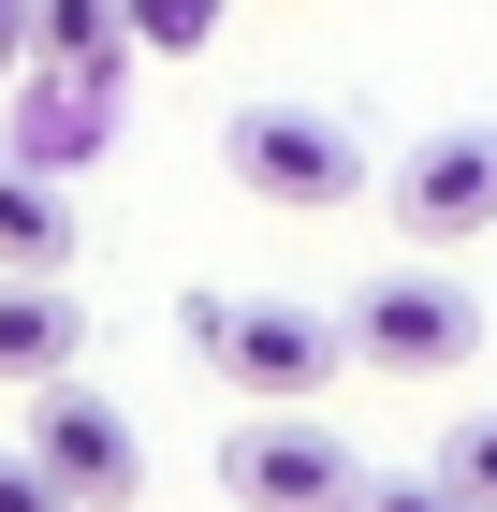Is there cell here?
Returning <instances> with one entry per match:
<instances>
[{
  "label": "cell",
  "instance_id": "8992f818",
  "mask_svg": "<svg viewBox=\"0 0 497 512\" xmlns=\"http://www.w3.org/2000/svg\"><path fill=\"white\" fill-rule=\"evenodd\" d=\"M395 220H410L424 249H468L497 235V118H439L395 147Z\"/></svg>",
  "mask_w": 497,
  "mask_h": 512
},
{
  "label": "cell",
  "instance_id": "8fae6325",
  "mask_svg": "<svg viewBox=\"0 0 497 512\" xmlns=\"http://www.w3.org/2000/svg\"><path fill=\"white\" fill-rule=\"evenodd\" d=\"M117 15H132V59H205L234 0H117Z\"/></svg>",
  "mask_w": 497,
  "mask_h": 512
},
{
  "label": "cell",
  "instance_id": "30bf717a",
  "mask_svg": "<svg viewBox=\"0 0 497 512\" xmlns=\"http://www.w3.org/2000/svg\"><path fill=\"white\" fill-rule=\"evenodd\" d=\"M88 132H103L88 74H30V103H15V161H44V176H59V161H74Z\"/></svg>",
  "mask_w": 497,
  "mask_h": 512
},
{
  "label": "cell",
  "instance_id": "ba28073f",
  "mask_svg": "<svg viewBox=\"0 0 497 512\" xmlns=\"http://www.w3.org/2000/svg\"><path fill=\"white\" fill-rule=\"evenodd\" d=\"M74 264V191L44 161H0V278H59Z\"/></svg>",
  "mask_w": 497,
  "mask_h": 512
},
{
  "label": "cell",
  "instance_id": "5b68a950",
  "mask_svg": "<svg viewBox=\"0 0 497 512\" xmlns=\"http://www.w3.org/2000/svg\"><path fill=\"white\" fill-rule=\"evenodd\" d=\"M30 454H44V483H59L74 512H132L147 498V439H132V410L88 395V381H44L30 395Z\"/></svg>",
  "mask_w": 497,
  "mask_h": 512
},
{
  "label": "cell",
  "instance_id": "4fadbf2b",
  "mask_svg": "<svg viewBox=\"0 0 497 512\" xmlns=\"http://www.w3.org/2000/svg\"><path fill=\"white\" fill-rule=\"evenodd\" d=\"M351 512H468V498H454L439 469H366V498H351Z\"/></svg>",
  "mask_w": 497,
  "mask_h": 512
},
{
  "label": "cell",
  "instance_id": "9c48e42d",
  "mask_svg": "<svg viewBox=\"0 0 497 512\" xmlns=\"http://www.w3.org/2000/svg\"><path fill=\"white\" fill-rule=\"evenodd\" d=\"M117 59H132V15L117 0H30V74H88L103 88Z\"/></svg>",
  "mask_w": 497,
  "mask_h": 512
},
{
  "label": "cell",
  "instance_id": "7a4b0ae2",
  "mask_svg": "<svg viewBox=\"0 0 497 512\" xmlns=\"http://www.w3.org/2000/svg\"><path fill=\"white\" fill-rule=\"evenodd\" d=\"M191 352L220 366L249 410H322V381L351 366V322L293 308V293H191Z\"/></svg>",
  "mask_w": 497,
  "mask_h": 512
},
{
  "label": "cell",
  "instance_id": "9a60e30c",
  "mask_svg": "<svg viewBox=\"0 0 497 512\" xmlns=\"http://www.w3.org/2000/svg\"><path fill=\"white\" fill-rule=\"evenodd\" d=\"M0 88H30V0H0Z\"/></svg>",
  "mask_w": 497,
  "mask_h": 512
},
{
  "label": "cell",
  "instance_id": "6da1fadb",
  "mask_svg": "<svg viewBox=\"0 0 497 512\" xmlns=\"http://www.w3.org/2000/svg\"><path fill=\"white\" fill-rule=\"evenodd\" d=\"M220 176L249 205H278V220H337V205H366V132L337 118V103H234L220 118Z\"/></svg>",
  "mask_w": 497,
  "mask_h": 512
},
{
  "label": "cell",
  "instance_id": "5bb4252c",
  "mask_svg": "<svg viewBox=\"0 0 497 512\" xmlns=\"http://www.w3.org/2000/svg\"><path fill=\"white\" fill-rule=\"evenodd\" d=\"M0 512H74L59 483H44V454H30V439H0Z\"/></svg>",
  "mask_w": 497,
  "mask_h": 512
},
{
  "label": "cell",
  "instance_id": "7c38bea8",
  "mask_svg": "<svg viewBox=\"0 0 497 512\" xmlns=\"http://www.w3.org/2000/svg\"><path fill=\"white\" fill-rule=\"evenodd\" d=\"M439 483H454L468 512H497V410H468V425L439 439Z\"/></svg>",
  "mask_w": 497,
  "mask_h": 512
},
{
  "label": "cell",
  "instance_id": "3957f363",
  "mask_svg": "<svg viewBox=\"0 0 497 512\" xmlns=\"http://www.w3.org/2000/svg\"><path fill=\"white\" fill-rule=\"evenodd\" d=\"M337 322H351V366H381V381H454L483 352V293L454 264H381Z\"/></svg>",
  "mask_w": 497,
  "mask_h": 512
},
{
  "label": "cell",
  "instance_id": "52a82bcc",
  "mask_svg": "<svg viewBox=\"0 0 497 512\" xmlns=\"http://www.w3.org/2000/svg\"><path fill=\"white\" fill-rule=\"evenodd\" d=\"M88 352V308H74V278H0V395H44V381H74Z\"/></svg>",
  "mask_w": 497,
  "mask_h": 512
},
{
  "label": "cell",
  "instance_id": "277c9868",
  "mask_svg": "<svg viewBox=\"0 0 497 512\" xmlns=\"http://www.w3.org/2000/svg\"><path fill=\"white\" fill-rule=\"evenodd\" d=\"M220 498L234 512H351L366 498V454H351L322 410H249L220 439Z\"/></svg>",
  "mask_w": 497,
  "mask_h": 512
}]
</instances>
